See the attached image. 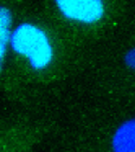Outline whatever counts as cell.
Returning a JSON list of instances; mask_svg holds the SVG:
<instances>
[{
	"label": "cell",
	"mask_w": 135,
	"mask_h": 152,
	"mask_svg": "<svg viewBox=\"0 0 135 152\" xmlns=\"http://www.w3.org/2000/svg\"><path fill=\"white\" fill-rule=\"evenodd\" d=\"M13 51L30 61L36 70L46 69L54 59V49L46 31L31 23H21L10 36Z\"/></svg>",
	"instance_id": "obj_1"
},
{
	"label": "cell",
	"mask_w": 135,
	"mask_h": 152,
	"mask_svg": "<svg viewBox=\"0 0 135 152\" xmlns=\"http://www.w3.org/2000/svg\"><path fill=\"white\" fill-rule=\"evenodd\" d=\"M65 18L78 23L93 25L104 17L103 0H54Z\"/></svg>",
	"instance_id": "obj_2"
},
{
	"label": "cell",
	"mask_w": 135,
	"mask_h": 152,
	"mask_svg": "<svg viewBox=\"0 0 135 152\" xmlns=\"http://www.w3.org/2000/svg\"><path fill=\"white\" fill-rule=\"evenodd\" d=\"M116 152H135V118L122 123L112 137Z\"/></svg>",
	"instance_id": "obj_3"
},
{
	"label": "cell",
	"mask_w": 135,
	"mask_h": 152,
	"mask_svg": "<svg viewBox=\"0 0 135 152\" xmlns=\"http://www.w3.org/2000/svg\"><path fill=\"white\" fill-rule=\"evenodd\" d=\"M10 25H12V12L5 7H0V70H2V62H4L7 46L10 43Z\"/></svg>",
	"instance_id": "obj_4"
},
{
	"label": "cell",
	"mask_w": 135,
	"mask_h": 152,
	"mask_svg": "<svg viewBox=\"0 0 135 152\" xmlns=\"http://www.w3.org/2000/svg\"><path fill=\"white\" fill-rule=\"evenodd\" d=\"M125 64H127L130 69L135 70V48H134V49H130L127 54H125Z\"/></svg>",
	"instance_id": "obj_5"
}]
</instances>
